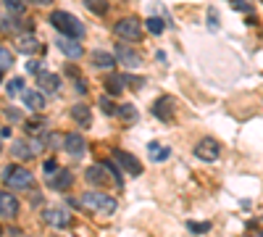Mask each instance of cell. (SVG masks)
<instances>
[{"label":"cell","instance_id":"cell-37","mask_svg":"<svg viewBox=\"0 0 263 237\" xmlns=\"http://www.w3.org/2000/svg\"><path fill=\"white\" fill-rule=\"evenodd\" d=\"M208 26L211 29H219V16H216V11H208Z\"/></svg>","mask_w":263,"mask_h":237},{"label":"cell","instance_id":"cell-13","mask_svg":"<svg viewBox=\"0 0 263 237\" xmlns=\"http://www.w3.org/2000/svg\"><path fill=\"white\" fill-rule=\"evenodd\" d=\"M37 85L42 87V93H58L61 90V77L58 74H53V71H40L37 74Z\"/></svg>","mask_w":263,"mask_h":237},{"label":"cell","instance_id":"cell-34","mask_svg":"<svg viewBox=\"0 0 263 237\" xmlns=\"http://www.w3.org/2000/svg\"><path fill=\"white\" fill-rule=\"evenodd\" d=\"M232 8H234V11H253V5L248 3V0H232Z\"/></svg>","mask_w":263,"mask_h":237},{"label":"cell","instance_id":"cell-17","mask_svg":"<svg viewBox=\"0 0 263 237\" xmlns=\"http://www.w3.org/2000/svg\"><path fill=\"white\" fill-rule=\"evenodd\" d=\"M168 156H171V148L163 142H147V158L150 161H155V163H161V161H168Z\"/></svg>","mask_w":263,"mask_h":237},{"label":"cell","instance_id":"cell-25","mask_svg":"<svg viewBox=\"0 0 263 237\" xmlns=\"http://www.w3.org/2000/svg\"><path fill=\"white\" fill-rule=\"evenodd\" d=\"M5 93H8V95H11V98H16V95H21V93H24V79H21V77H13L11 82H8Z\"/></svg>","mask_w":263,"mask_h":237},{"label":"cell","instance_id":"cell-21","mask_svg":"<svg viewBox=\"0 0 263 237\" xmlns=\"http://www.w3.org/2000/svg\"><path fill=\"white\" fill-rule=\"evenodd\" d=\"M124 87H127V77H124V74H108V77H106V90H108V95H119Z\"/></svg>","mask_w":263,"mask_h":237},{"label":"cell","instance_id":"cell-30","mask_svg":"<svg viewBox=\"0 0 263 237\" xmlns=\"http://www.w3.org/2000/svg\"><path fill=\"white\" fill-rule=\"evenodd\" d=\"M24 126H26V132L40 134V132H45V129H42V126H45V118H29V121H24Z\"/></svg>","mask_w":263,"mask_h":237},{"label":"cell","instance_id":"cell-16","mask_svg":"<svg viewBox=\"0 0 263 237\" xmlns=\"http://www.w3.org/2000/svg\"><path fill=\"white\" fill-rule=\"evenodd\" d=\"M16 50L24 53V56H32V53L42 50V42L37 40V37H32V34H21V37H18V42H16Z\"/></svg>","mask_w":263,"mask_h":237},{"label":"cell","instance_id":"cell-38","mask_svg":"<svg viewBox=\"0 0 263 237\" xmlns=\"http://www.w3.org/2000/svg\"><path fill=\"white\" fill-rule=\"evenodd\" d=\"M24 3H37V5H50L53 0H24Z\"/></svg>","mask_w":263,"mask_h":237},{"label":"cell","instance_id":"cell-19","mask_svg":"<svg viewBox=\"0 0 263 237\" xmlns=\"http://www.w3.org/2000/svg\"><path fill=\"white\" fill-rule=\"evenodd\" d=\"M92 66L111 71L116 66V56H111V53H106V50H95V53H92Z\"/></svg>","mask_w":263,"mask_h":237},{"label":"cell","instance_id":"cell-12","mask_svg":"<svg viewBox=\"0 0 263 237\" xmlns=\"http://www.w3.org/2000/svg\"><path fill=\"white\" fill-rule=\"evenodd\" d=\"M21 100H24V106L29 108V111H34V114H40L42 108H45V95H42V90H24Z\"/></svg>","mask_w":263,"mask_h":237},{"label":"cell","instance_id":"cell-24","mask_svg":"<svg viewBox=\"0 0 263 237\" xmlns=\"http://www.w3.org/2000/svg\"><path fill=\"white\" fill-rule=\"evenodd\" d=\"M116 116H119V118H124V121H137V108L132 106V103L119 106V108H116Z\"/></svg>","mask_w":263,"mask_h":237},{"label":"cell","instance_id":"cell-29","mask_svg":"<svg viewBox=\"0 0 263 237\" xmlns=\"http://www.w3.org/2000/svg\"><path fill=\"white\" fill-rule=\"evenodd\" d=\"M11 66H13V53L8 48H0V71H5Z\"/></svg>","mask_w":263,"mask_h":237},{"label":"cell","instance_id":"cell-22","mask_svg":"<svg viewBox=\"0 0 263 237\" xmlns=\"http://www.w3.org/2000/svg\"><path fill=\"white\" fill-rule=\"evenodd\" d=\"M71 116H74V121H77L79 126H90L92 124V114H90V108L87 106H82V103H77L71 108Z\"/></svg>","mask_w":263,"mask_h":237},{"label":"cell","instance_id":"cell-39","mask_svg":"<svg viewBox=\"0 0 263 237\" xmlns=\"http://www.w3.org/2000/svg\"><path fill=\"white\" fill-rule=\"evenodd\" d=\"M74 87H77V93H87V85H84V82H79V79H77V85H74Z\"/></svg>","mask_w":263,"mask_h":237},{"label":"cell","instance_id":"cell-26","mask_svg":"<svg viewBox=\"0 0 263 237\" xmlns=\"http://www.w3.org/2000/svg\"><path fill=\"white\" fill-rule=\"evenodd\" d=\"M145 24H147V32L150 34H163V29H166V21L163 19H155V16H150Z\"/></svg>","mask_w":263,"mask_h":237},{"label":"cell","instance_id":"cell-14","mask_svg":"<svg viewBox=\"0 0 263 237\" xmlns=\"http://www.w3.org/2000/svg\"><path fill=\"white\" fill-rule=\"evenodd\" d=\"M45 219H48V224L58 227V230L71 224V214L66 211V208H48V211H45Z\"/></svg>","mask_w":263,"mask_h":237},{"label":"cell","instance_id":"cell-20","mask_svg":"<svg viewBox=\"0 0 263 237\" xmlns=\"http://www.w3.org/2000/svg\"><path fill=\"white\" fill-rule=\"evenodd\" d=\"M11 153H13V158H16V161H29V158L34 156L32 142H26V140H16V142H13V148H11Z\"/></svg>","mask_w":263,"mask_h":237},{"label":"cell","instance_id":"cell-27","mask_svg":"<svg viewBox=\"0 0 263 237\" xmlns=\"http://www.w3.org/2000/svg\"><path fill=\"white\" fill-rule=\"evenodd\" d=\"M0 3H3L13 16H18V13H24V11H26V3H24V0H0Z\"/></svg>","mask_w":263,"mask_h":237},{"label":"cell","instance_id":"cell-5","mask_svg":"<svg viewBox=\"0 0 263 237\" xmlns=\"http://www.w3.org/2000/svg\"><path fill=\"white\" fill-rule=\"evenodd\" d=\"M195 156L200 161H216L221 156V145L216 140H211V137H205V140H200L195 145Z\"/></svg>","mask_w":263,"mask_h":237},{"label":"cell","instance_id":"cell-33","mask_svg":"<svg viewBox=\"0 0 263 237\" xmlns=\"http://www.w3.org/2000/svg\"><path fill=\"white\" fill-rule=\"evenodd\" d=\"M124 77H127V85H132V90H142V85H145L142 77H132V74H124Z\"/></svg>","mask_w":263,"mask_h":237},{"label":"cell","instance_id":"cell-7","mask_svg":"<svg viewBox=\"0 0 263 237\" xmlns=\"http://www.w3.org/2000/svg\"><path fill=\"white\" fill-rule=\"evenodd\" d=\"M116 58L121 61V66H127V69H139L142 66V56L134 53L129 45H116Z\"/></svg>","mask_w":263,"mask_h":237},{"label":"cell","instance_id":"cell-11","mask_svg":"<svg viewBox=\"0 0 263 237\" xmlns=\"http://www.w3.org/2000/svg\"><path fill=\"white\" fill-rule=\"evenodd\" d=\"M58 48H61V53H63L66 58H82V53H84L82 42L77 37H66V34L58 40Z\"/></svg>","mask_w":263,"mask_h":237},{"label":"cell","instance_id":"cell-15","mask_svg":"<svg viewBox=\"0 0 263 237\" xmlns=\"http://www.w3.org/2000/svg\"><path fill=\"white\" fill-rule=\"evenodd\" d=\"M0 216L5 219H16L18 216V200L11 193H0Z\"/></svg>","mask_w":263,"mask_h":237},{"label":"cell","instance_id":"cell-18","mask_svg":"<svg viewBox=\"0 0 263 237\" xmlns=\"http://www.w3.org/2000/svg\"><path fill=\"white\" fill-rule=\"evenodd\" d=\"M63 145H66V150H69L71 156H82V153H84V148H87V145H84V137H82L79 132L66 134V137H63Z\"/></svg>","mask_w":263,"mask_h":237},{"label":"cell","instance_id":"cell-6","mask_svg":"<svg viewBox=\"0 0 263 237\" xmlns=\"http://www.w3.org/2000/svg\"><path fill=\"white\" fill-rule=\"evenodd\" d=\"M114 158L119 161V166L124 169V171H129L132 177H139L142 174V163H139L132 153H127V150H114Z\"/></svg>","mask_w":263,"mask_h":237},{"label":"cell","instance_id":"cell-35","mask_svg":"<svg viewBox=\"0 0 263 237\" xmlns=\"http://www.w3.org/2000/svg\"><path fill=\"white\" fill-rule=\"evenodd\" d=\"M26 71H29V74H40V71H42V63L40 61H29V63H26Z\"/></svg>","mask_w":263,"mask_h":237},{"label":"cell","instance_id":"cell-9","mask_svg":"<svg viewBox=\"0 0 263 237\" xmlns=\"http://www.w3.org/2000/svg\"><path fill=\"white\" fill-rule=\"evenodd\" d=\"M29 29V24H21L11 13H0V34H21Z\"/></svg>","mask_w":263,"mask_h":237},{"label":"cell","instance_id":"cell-32","mask_svg":"<svg viewBox=\"0 0 263 237\" xmlns=\"http://www.w3.org/2000/svg\"><path fill=\"white\" fill-rule=\"evenodd\" d=\"M100 111L106 114V116H114V114H116V106L111 103V98H106V95L100 98Z\"/></svg>","mask_w":263,"mask_h":237},{"label":"cell","instance_id":"cell-3","mask_svg":"<svg viewBox=\"0 0 263 237\" xmlns=\"http://www.w3.org/2000/svg\"><path fill=\"white\" fill-rule=\"evenodd\" d=\"M5 185L13 190H29L34 185V177L24 166H11V169H5Z\"/></svg>","mask_w":263,"mask_h":237},{"label":"cell","instance_id":"cell-2","mask_svg":"<svg viewBox=\"0 0 263 237\" xmlns=\"http://www.w3.org/2000/svg\"><path fill=\"white\" fill-rule=\"evenodd\" d=\"M82 206L92 208L98 214H116V198H111L108 193H84L82 195Z\"/></svg>","mask_w":263,"mask_h":237},{"label":"cell","instance_id":"cell-31","mask_svg":"<svg viewBox=\"0 0 263 237\" xmlns=\"http://www.w3.org/2000/svg\"><path fill=\"white\" fill-rule=\"evenodd\" d=\"M187 230L195 235H203V232H211V224L208 222H187Z\"/></svg>","mask_w":263,"mask_h":237},{"label":"cell","instance_id":"cell-8","mask_svg":"<svg viewBox=\"0 0 263 237\" xmlns=\"http://www.w3.org/2000/svg\"><path fill=\"white\" fill-rule=\"evenodd\" d=\"M84 177H87V182H92V185L106 187L114 174H111V169L106 166V163H95V166H90L87 171H84Z\"/></svg>","mask_w":263,"mask_h":237},{"label":"cell","instance_id":"cell-36","mask_svg":"<svg viewBox=\"0 0 263 237\" xmlns=\"http://www.w3.org/2000/svg\"><path fill=\"white\" fill-rule=\"evenodd\" d=\"M55 171H58V163H55L53 158H50V161H45V174L50 177V174H55Z\"/></svg>","mask_w":263,"mask_h":237},{"label":"cell","instance_id":"cell-1","mask_svg":"<svg viewBox=\"0 0 263 237\" xmlns=\"http://www.w3.org/2000/svg\"><path fill=\"white\" fill-rule=\"evenodd\" d=\"M50 24L58 32H63L66 37H77V40L84 37V24L74 13H69V11H53L50 13Z\"/></svg>","mask_w":263,"mask_h":237},{"label":"cell","instance_id":"cell-23","mask_svg":"<svg viewBox=\"0 0 263 237\" xmlns=\"http://www.w3.org/2000/svg\"><path fill=\"white\" fill-rule=\"evenodd\" d=\"M71 171H55V174H50V187L53 190H63V187H71Z\"/></svg>","mask_w":263,"mask_h":237},{"label":"cell","instance_id":"cell-40","mask_svg":"<svg viewBox=\"0 0 263 237\" xmlns=\"http://www.w3.org/2000/svg\"><path fill=\"white\" fill-rule=\"evenodd\" d=\"M0 153H3V142H0Z\"/></svg>","mask_w":263,"mask_h":237},{"label":"cell","instance_id":"cell-10","mask_svg":"<svg viewBox=\"0 0 263 237\" xmlns=\"http://www.w3.org/2000/svg\"><path fill=\"white\" fill-rule=\"evenodd\" d=\"M153 116L155 118H161V121H168V118H174V98H158L155 103H153Z\"/></svg>","mask_w":263,"mask_h":237},{"label":"cell","instance_id":"cell-28","mask_svg":"<svg viewBox=\"0 0 263 237\" xmlns=\"http://www.w3.org/2000/svg\"><path fill=\"white\" fill-rule=\"evenodd\" d=\"M84 5H87L92 13H98V16H103V13L108 11V3H106V0H84Z\"/></svg>","mask_w":263,"mask_h":237},{"label":"cell","instance_id":"cell-4","mask_svg":"<svg viewBox=\"0 0 263 237\" xmlns=\"http://www.w3.org/2000/svg\"><path fill=\"white\" fill-rule=\"evenodd\" d=\"M116 34L121 40H127V42H137L139 37H142V24H139L137 19H121L119 24H116Z\"/></svg>","mask_w":263,"mask_h":237}]
</instances>
